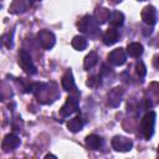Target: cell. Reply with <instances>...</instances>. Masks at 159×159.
Returning <instances> with one entry per match:
<instances>
[{
    "instance_id": "obj_15",
    "label": "cell",
    "mask_w": 159,
    "mask_h": 159,
    "mask_svg": "<svg viewBox=\"0 0 159 159\" xmlns=\"http://www.w3.org/2000/svg\"><path fill=\"white\" fill-rule=\"evenodd\" d=\"M143 53V46L139 42H132L127 46V55L133 57V58H138L140 55Z\"/></svg>"
},
{
    "instance_id": "obj_12",
    "label": "cell",
    "mask_w": 159,
    "mask_h": 159,
    "mask_svg": "<svg viewBox=\"0 0 159 159\" xmlns=\"http://www.w3.org/2000/svg\"><path fill=\"white\" fill-rule=\"evenodd\" d=\"M122 97H123V89L120 87H116V88L111 89V92L108 93V102L111 106L117 107V106H119Z\"/></svg>"
},
{
    "instance_id": "obj_19",
    "label": "cell",
    "mask_w": 159,
    "mask_h": 159,
    "mask_svg": "<svg viewBox=\"0 0 159 159\" xmlns=\"http://www.w3.org/2000/svg\"><path fill=\"white\" fill-rule=\"evenodd\" d=\"M67 127H68V129H70L71 132H73V133H75V132H78V130H81L82 127H83V120H82L80 117H75V118H72V119L68 120Z\"/></svg>"
},
{
    "instance_id": "obj_26",
    "label": "cell",
    "mask_w": 159,
    "mask_h": 159,
    "mask_svg": "<svg viewBox=\"0 0 159 159\" xmlns=\"http://www.w3.org/2000/svg\"><path fill=\"white\" fill-rule=\"evenodd\" d=\"M32 1H40V0H32Z\"/></svg>"
},
{
    "instance_id": "obj_24",
    "label": "cell",
    "mask_w": 159,
    "mask_h": 159,
    "mask_svg": "<svg viewBox=\"0 0 159 159\" xmlns=\"http://www.w3.org/2000/svg\"><path fill=\"white\" fill-rule=\"evenodd\" d=\"M153 66H154L157 70H159V53H157V55L153 57Z\"/></svg>"
},
{
    "instance_id": "obj_22",
    "label": "cell",
    "mask_w": 159,
    "mask_h": 159,
    "mask_svg": "<svg viewBox=\"0 0 159 159\" xmlns=\"http://www.w3.org/2000/svg\"><path fill=\"white\" fill-rule=\"evenodd\" d=\"M1 42L4 43L5 47L10 48V47L12 46V34H11V32H9V34H4L2 37H1Z\"/></svg>"
},
{
    "instance_id": "obj_23",
    "label": "cell",
    "mask_w": 159,
    "mask_h": 159,
    "mask_svg": "<svg viewBox=\"0 0 159 159\" xmlns=\"http://www.w3.org/2000/svg\"><path fill=\"white\" fill-rule=\"evenodd\" d=\"M135 72H137V76L139 77V78H143L144 76H145V66H144V63L143 62H138L137 63V66H135Z\"/></svg>"
},
{
    "instance_id": "obj_9",
    "label": "cell",
    "mask_w": 159,
    "mask_h": 159,
    "mask_svg": "<svg viewBox=\"0 0 159 159\" xmlns=\"http://www.w3.org/2000/svg\"><path fill=\"white\" fill-rule=\"evenodd\" d=\"M140 15H142V20L147 25H149V26H153L155 24V21H157V11H155V9L152 5L145 6L142 10V14Z\"/></svg>"
},
{
    "instance_id": "obj_10",
    "label": "cell",
    "mask_w": 159,
    "mask_h": 159,
    "mask_svg": "<svg viewBox=\"0 0 159 159\" xmlns=\"http://www.w3.org/2000/svg\"><path fill=\"white\" fill-rule=\"evenodd\" d=\"M118 37H119V32L117 30V27H109L108 30H106V32L103 34L102 36V40H103V43L107 45V46H112L114 45L117 41H118Z\"/></svg>"
},
{
    "instance_id": "obj_4",
    "label": "cell",
    "mask_w": 159,
    "mask_h": 159,
    "mask_svg": "<svg viewBox=\"0 0 159 159\" xmlns=\"http://www.w3.org/2000/svg\"><path fill=\"white\" fill-rule=\"evenodd\" d=\"M37 41L42 48L50 50L55 45V35L48 30H41L37 34Z\"/></svg>"
},
{
    "instance_id": "obj_18",
    "label": "cell",
    "mask_w": 159,
    "mask_h": 159,
    "mask_svg": "<svg viewBox=\"0 0 159 159\" xmlns=\"http://www.w3.org/2000/svg\"><path fill=\"white\" fill-rule=\"evenodd\" d=\"M97 62H98V56L94 51H92L86 56L84 62H83V67H84V70H89V68L94 67L97 65Z\"/></svg>"
},
{
    "instance_id": "obj_17",
    "label": "cell",
    "mask_w": 159,
    "mask_h": 159,
    "mask_svg": "<svg viewBox=\"0 0 159 159\" xmlns=\"http://www.w3.org/2000/svg\"><path fill=\"white\" fill-rule=\"evenodd\" d=\"M27 7V4L25 0H14L12 4L10 5V12L12 14H20V12H24Z\"/></svg>"
},
{
    "instance_id": "obj_7",
    "label": "cell",
    "mask_w": 159,
    "mask_h": 159,
    "mask_svg": "<svg viewBox=\"0 0 159 159\" xmlns=\"http://www.w3.org/2000/svg\"><path fill=\"white\" fill-rule=\"evenodd\" d=\"M77 104H78L77 97H76V96H75V97H73V96H70V97L66 99L65 104L61 107L60 114H61L62 117H67V116L72 114L75 111H77Z\"/></svg>"
},
{
    "instance_id": "obj_1",
    "label": "cell",
    "mask_w": 159,
    "mask_h": 159,
    "mask_svg": "<svg viewBox=\"0 0 159 159\" xmlns=\"http://www.w3.org/2000/svg\"><path fill=\"white\" fill-rule=\"evenodd\" d=\"M78 29L83 32V34H87V35H94L98 30V22L94 20L93 16H89V15H86L83 16L78 24H77Z\"/></svg>"
},
{
    "instance_id": "obj_5",
    "label": "cell",
    "mask_w": 159,
    "mask_h": 159,
    "mask_svg": "<svg viewBox=\"0 0 159 159\" xmlns=\"http://www.w3.org/2000/svg\"><path fill=\"white\" fill-rule=\"evenodd\" d=\"M108 61L114 66H122L127 61V51H124L122 47L116 48L108 53Z\"/></svg>"
},
{
    "instance_id": "obj_8",
    "label": "cell",
    "mask_w": 159,
    "mask_h": 159,
    "mask_svg": "<svg viewBox=\"0 0 159 159\" xmlns=\"http://www.w3.org/2000/svg\"><path fill=\"white\" fill-rule=\"evenodd\" d=\"M61 83H62L63 89H66L68 92H72L75 96H78V92L76 91L77 88H76V83H75V80H73V76H72L71 70H67L65 72V75L62 76Z\"/></svg>"
},
{
    "instance_id": "obj_20",
    "label": "cell",
    "mask_w": 159,
    "mask_h": 159,
    "mask_svg": "<svg viewBox=\"0 0 159 159\" xmlns=\"http://www.w3.org/2000/svg\"><path fill=\"white\" fill-rule=\"evenodd\" d=\"M71 43H72V47L78 51H82L87 47V40L83 36H75Z\"/></svg>"
},
{
    "instance_id": "obj_3",
    "label": "cell",
    "mask_w": 159,
    "mask_h": 159,
    "mask_svg": "<svg viewBox=\"0 0 159 159\" xmlns=\"http://www.w3.org/2000/svg\"><path fill=\"white\" fill-rule=\"evenodd\" d=\"M19 65L29 75H35L37 72L36 67H35V65H34V62L31 60V56L26 50H21L19 52Z\"/></svg>"
},
{
    "instance_id": "obj_16",
    "label": "cell",
    "mask_w": 159,
    "mask_h": 159,
    "mask_svg": "<svg viewBox=\"0 0 159 159\" xmlns=\"http://www.w3.org/2000/svg\"><path fill=\"white\" fill-rule=\"evenodd\" d=\"M124 22V15L120 11H112L111 12V17H109V25L112 27H119L122 26Z\"/></svg>"
},
{
    "instance_id": "obj_28",
    "label": "cell",
    "mask_w": 159,
    "mask_h": 159,
    "mask_svg": "<svg viewBox=\"0 0 159 159\" xmlns=\"http://www.w3.org/2000/svg\"><path fill=\"white\" fill-rule=\"evenodd\" d=\"M138 1H144V0H138Z\"/></svg>"
},
{
    "instance_id": "obj_25",
    "label": "cell",
    "mask_w": 159,
    "mask_h": 159,
    "mask_svg": "<svg viewBox=\"0 0 159 159\" xmlns=\"http://www.w3.org/2000/svg\"><path fill=\"white\" fill-rule=\"evenodd\" d=\"M111 1H112L113 4H118V2H120L122 0H111Z\"/></svg>"
},
{
    "instance_id": "obj_27",
    "label": "cell",
    "mask_w": 159,
    "mask_h": 159,
    "mask_svg": "<svg viewBox=\"0 0 159 159\" xmlns=\"http://www.w3.org/2000/svg\"><path fill=\"white\" fill-rule=\"evenodd\" d=\"M158 154H159V147H158Z\"/></svg>"
},
{
    "instance_id": "obj_2",
    "label": "cell",
    "mask_w": 159,
    "mask_h": 159,
    "mask_svg": "<svg viewBox=\"0 0 159 159\" xmlns=\"http://www.w3.org/2000/svg\"><path fill=\"white\" fill-rule=\"evenodd\" d=\"M154 124H155V112H148L142 119V132L145 139L152 138L154 133Z\"/></svg>"
},
{
    "instance_id": "obj_6",
    "label": "cell",
    "mask_w": 159,
    "mask_h": 159,
    "mask_svg": "<svg viewBox=\"0 0 159 159\" xmlns=\"http://www.w3.org/2000/svg\"><path fill=\"white\" fill-rule=\"evenodd\" d=\"M133 143L130 139L122 137V135H117L112 139V147L117 150V152H128L130 150Z\"/></svg>"
},
{
    "instance_id": "obj_14",
    "label": "cell",
    "mask_w": 159,
    "mask_h": 159,
    "mask_svg": "<svg viewBox=\"0 0 159 159\" xmlns=\"http://www.w3.org/2000/svg\"><path fill=\"white\" fill-rule=\"evenodd\" d=\"M102 144H103V140H102V138L98 137V135L92 134V135H88V137L86 138V145H87V148H89L91 150H98V149L102 147Z\"/></svg>"
},
{
    "instance_id": "obj_11",
    "label": "cell",
    "mask_w": 159,
    "mask_h": 159,
    "mask_svg": "<svg viewBox=\"0 0 159 159\" xmlns=\"http://www.w3.org/2000/svg\"><path fill=\"white\" fill-rule=\"evenodd\" d=\"M19 144H20V139L15 134H7V135H5V138L2 140V149H4V152L14 150L15 148L19 147Z\"/></svg>"
},
{
    "instance_id": "obj_13",
    "label": "cell",
    "mask_w": 159,
    "mask_h": 159,
    "mask_svg": "<svg viewBox=\"0 0 159 159\" xmlns=\"http://www.w3.org/2000/svg\"><path fill=\"white\" fill-rule=\"evenodd\" d=\"M94 20L98 22V24H104L107 21H109V17H111V11L106 7H98L94 12Z\"/></svg>"
},
{
    "instance_id": "obj_21",
    "label": "cell",
    "mask_w": 159,
    "mask_h": 159,
    "mask_svg": "<svg viewBox=\"0 0 159 159\" xmlns=\"http://www.w3.org/2000/svg\"><path fill=\"white\" fill-rule=\"evenodd\" d=\"M99 84H101V76H98V75H93V76H91V77L88 78V81H87V86L93 87V88L98 87Z\"/></svg>"
}]
</instances>
